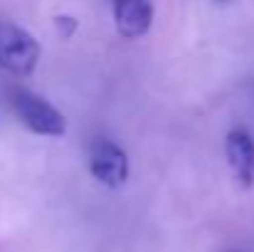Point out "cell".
<instances>
[{
  "mask_svg": "<svg viewBox=\"0 0 254 252\" xmlns=\"http://www.w3.org/2000/svg\"><path fill=\"white\" fill-rule=\"evenodd\" d=\"M10 104L20 121L40 136H62L67 131L64 116L42 96L27 91V89H10Z\"/></svg>",
  "mask_w": 254,
  "mask_h": 252,
  "instance_id": "1",
  "label": "cell"
},
{
  "mask_svg": "<svg viewBox=\"0 0 254 252\" xmlns=\"http://www.w3.org/2000/svg\"><path fill=\"white\" fill-rule=\"evenodd\" d=\"M37 60H40L37 40L27 30L12 22H0V70L25 77L37 67Z\"/></svg>",
  "mask_w": 254,
  "mask_h": 252,
  "instance_id": "2",
  "label": "cell"
},
{
  "mask_svg": "<svg viewBox=\"0 0 254 252\" xmlns=\"http://www.w3.org/2000/svg\"><path fill=\"white\" fill-rule=\"evenodd\" d=\"M89 170L104 185L119 188L128 178V159H126L124 149H119L116 144H111L106 139H99L89 154Z\"/></svg>",
  "mask_w": 254,
  "mask_h": 252,
  "instance_id": "3",
  "label": "cell"
},
{
  "mask_svg": "<svg viewBox=\"0 0 254 252\" xmlns=\"http://www.w3.org/2000/svg\"><path fill=\"white\" fill-rule=\"evenodd\" d=\"M111 5H114L116 30L124 37L136 40L148 32V27L153 22L151 0H111Z\"/></svg>",
  "mask_w": 254,
  "mask_h": 252,
  "instance_id": "4",
  "label": "cell"
},
{
  "mask_svg": "<svg viewBox=\"0 0 254 252\" xmlns=\"http://www.w3.org/2000/svg\"><path fill=\"white\" fill-rule=\"evenodd\" d=\"M225 154H227V161H230V168H232L235 178L245 188H252L254 185V139L247 131H242V129L230 131L227 141H225Z\"/></svg>",
  "mask_w": 254,
  "mask_h": 252,
  "instance_id": "5",
  "label": "cell"
},
{
  "mask_svg": "<svg viewBox=\"0 0 254 252\" xmlns=\"http://www.w3.org/2000/svg\"><path fill=\"white\" fill-rule=\"evenodd\" d=\"M55 25H57V30H60L62 37H72V35L77 32V20L69 17V15H60V17L55 20Z\"/></svg>",
  "mask_w": 254,
  "mask_h": 252,
  "instance_id": "6",
  "label": "cell"
}]
</instances>
